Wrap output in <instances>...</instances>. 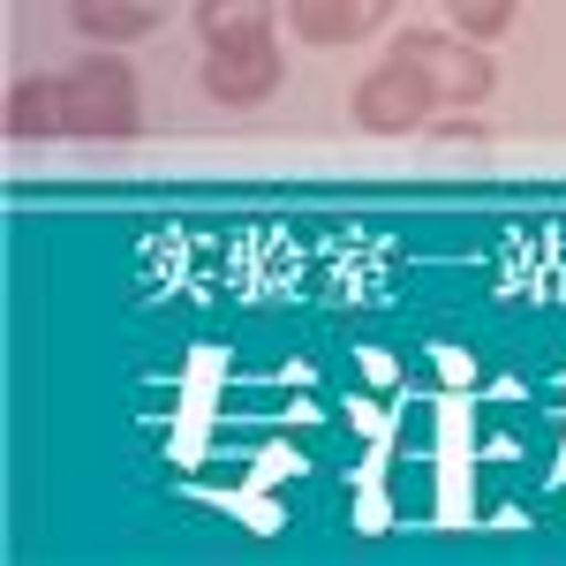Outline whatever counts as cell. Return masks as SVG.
Wrapping results in <instances>:
<instances>
[{
    "instance_id": "6da1fadb",
    "label": "cell",
    "mask_w": 566,
    "mask_h": 566,
    "mask_svg": "<svg viewBox=\"0 0 566 566\" xmlns=\"http://www.w3.org/2000/svg\"><path fill=\"white\" fill-rule=\"evenodd\" d=\"M69 136L76 144L144 136V76L129 69V45H84L69 61Z\"/></svg>"
},
{
    "instance_id": "7a4b0ae2",
    "label": "cell",
    "mask_w": 566,
    "mask_h": 566,
    "mask_svg": "<svg viewBox=\"0 0 566 566\" xmlns=\"http://www.w3.org/2000/svg\"><path fill=\"white\" fill-rule=\"evenodd\" d=\"M438 114H446L438 84L416 61H400V53H386L378 69H363V84L348 91V122L363 136H423Z\"/></svg>"
},
{
    "instance_id": "3957f363",
    "label": "cell",
    "mask_w": 566,
    "mask_h": 566,
    "mask_svg": "<svg viewBox=\"0 0 566 566\" xmlns=\"http://www.w3.org/2000/svg\"><path fill=\"white\" fill-rule=\"evenodd\" d=\"M386 53H400V61H416L423 76L438 84V98L446 106H483L491 91H499V61H491V45L461 39V31H392Z\"/></svg>"
},
{
    "instance_id": "277c9868",
    "label": "cell",
    "mask_w": 566,
    "mask_h": 566,
    "mask_svg": "<svg viewBox=\"0 0 566 566\" xmlns=\"http://www.w3.org/2000/svg\"><path fill=\"white\" fill-rule=\"evenodd\" d=\"M197 84H205V98H212V106H264V98H280V84H287V53H280V39H272V31H264V39L205 45Z\"/></svg>"
},
{
    "instance_id": "5b68a950",
    "label": "cell",
    "mask_w": 566,
    "mask_h": 566,
    "mask_svg": "<svg viewBox=\"0 0 566 566\" xmlns=\"http://www.w3.org/2000/svg\"><path fill=\"white\" fill-rule=\"evenodd\" d=\"M0 129L8 144H61L69 136V69H31L0 98Z\"/></svg>"
},
{
    "instance_id": "8992f818",
    "label": "cell",
    "mask_w": 566,
    "mask_h": 566,
    "mask_svg": "<svg viewBox=\"0 0 566 566\" xmlns=\"http://www.w3.org/2000/svg\"><path fill=\"white\" fill-rule=\"evenodd\" d=\"M400 0H287V31L317 53H340V45H363L392 23Z\"/></svg>"
},
{
    "instance_id": "52a82bcc",
    "label": "cell",
    "mask_w": 566,
    "mask_h": 566,
    "mask_svg": "<svg viewBox=\"0 0 566 566\" xmlns=\"http://www.w3.org/2000/svg\"><path fill=\"white\" fill-rule=\"evenodd\" d=\"M167 23V0H69V31L84 45H136Z\"/></svg>"
},
{
    "instance_id": "ba28073f",
    "label": "cell",
    "mask_w": 566,
    "mask_h": 566,
    "mask_svg": "<svg viewBox=\"0 0 566 566\" xmlns=\"http://www.w3.org/2000/svg\"><path fill=\"white\" fill-rule=\"evenodd\" d=\"M280 23V0H197L189 8V31L205 45H227V39H264Z\"/></svg>"
},
{
    "instance_id": "9c48e42d",
    "label": "cell",
    "mask_w": 566,
    "mask_h": 566,
    "mask_svg": "<svg viewBox=\"0 0 566 566\" xmlns=\"http://www.w3.org/2000/svg\"><path fill=\"white\" fill-rule=\"evenodd\" d=\"M514 15H522V0H446V23H453L461 39H476V45L506 39Z\"/></svg>"
}]
</instances>
